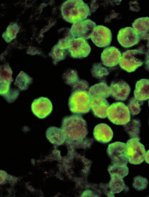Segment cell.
<instances>
[{"label": "cell", "mask_w": 149, "mask_h": 197, "mask_svg": "<svg viewBox=\"0 0 149 197\" xmlns=\"http://www.w3.org/2000/svg\"><path fill=\"white\" fill-rule=\"evenodd\" d=\"M88 91L91 99L96 97L106 98L110 96L109 87L104 80L91 86Z\"/></svg>", "instance_id": "cell-18"}, {"label": "cell", "mask_w": 149, "mask_h": 197, "mask_svg": "<svg viewBox=\"0 0 149 197\" xmlns=\"http://www.w3.org/2000/svg\"><path fill=\"white\" fill-rule=\"evenodd\" d=\"M71 87L72 91L78 90L88 91L89 89V83L87 81L84 80L79 79Z\"/></svg>", "instance_id": "cell-31"}, {"label": "cell", "mask_w": 149, "mask_h": 197, "mask_svg": "<svg viewBox=\"0 0 149 197\" xmlns=\"http://www.w3.org/2000/svg\"><path fill=\"white\" fill-rule=\"evenodd\" d=\"M88 91L82 90L72 91L68 101L69 108L72 113L81 115L90 111L91 98Z\"/></svg>", "instance_id": "cell-3"}, {"label": "cell", "mask_w": 149, "mask_h": 197, "mask_svg": "<svg viewBox=\"0 0 149 197\" xmlns=\"http://www.w3.org/2000/svg\"><path fill=\"white\" fill-rule=\"evenodd\" d=\"M145 160L146 163L149 164V150L146 152L145 157Z\"/></svg>", "instance_id": "cell-33"}, {"label": "cell", "mask_w": 149, "mask_h": 197, "mask_svg": "<svg viewBox=\"0 0 149 197\" xmlns=\"http://www.w3.org/2000/svg\"><path fill=\"white\" fill-rule=\"evenodd\" d=\"M110 96L115 100L125 101L131 91L130 87L125 81L120 80L112 81L109 87Z\"/></svg>", "instance_id": "cell-13"}, {"label": "cell", "mask_w": 149, "mask_h": 197, "mask_svg": "<svg viewBox=\"0 0 149 197\" xmlns=\"http://www.w3.org/2000/svg\"><path fill=\"white\" fill-rule=\"evenodd\" d=\"M107 153L112 160V163L127 165V146L125 143L116 142L109 144Z\"/></svg>", "instance_id": "cell-8"}, {"label": "cell", "mask_w": 149, "mask_h": 197, "mask_svg": "<svg viewBox=\"0 0 149 197\" xmlns=\"http://www.w3.org/2000/svg\"><path fill=\"white\" fill-rule=\"evenodd\" d=\"M19 30V27L17 24L12 23L8 26L2 37L6 42H10L16 38Z\"/></svg>", "instance_id": "cell-25"}, {"label": "cell", "mask_w": 149, "mask_h": 197, "mask_svg": "<svg viewBox=\"0 0 149 197\" xmlns=\"http://www.w3.org/2000/svg\"><path fill=\"white\" fill-rule=\"evenodd\" d=\"M53 106L51 101L48 98L41 97L33 101L31 110L33 114L38 118L43 119L51 113Z\"/></svg>", "instance_id": "cell-12"}, {"label": "cell", "mask_w": 149, "mask_h": 197, "mask_svg": "<svg viewBox=\"0 0 149 197\" xmlns=\"http://www.w3.org/2000/svg\"><path fill=\"white\" fill-rule=\"evenodd\" d=\"M132 25L139 35L140 40L146 41L149 44V17L137 18L132 23Z\"/></svg>", "instance_id": "cell-17"}, {"label": "cell", "mask_w": 149, "mask_h": 197, "mask_svg": "<svg viewBox=\"0 0 149 197\" xmlns=\"http://www.w3.org/2000/svg\"><path fill=\"white\" fill-rule=\"evenodd\" d=\"M141 123L137 119H133L124 125V130L130 138H139Z\"/></svg>", "instance_id": "cell-22"}, {"label": "cell", "mask_w": 149, "mask_h": 197, "mask_svg": "<svg viewBox=\"0 0 149 197\" xmlns=\"http://www.w3.org/2000/svg\"><path fill=\"white\" fill-rule=\"evenodd\" d=\"M63 77L65 83L71 86L79 79L77 71L73 69H69L67 70L64 73Z\"/></svg>", "instance_id": "cell-26"}, {"label": "cell", "mask_w": 149, "mask_h": 197, "mask_svg": "<svg viewBox=\"0 0 149 197\" xmlns=\"http://www.w3.org/2000/svg\"><path fill=\"white\" fill-rule=\"evenodd\" d=\"M21 79L17 77L16 79L21 80V82H15L16 84L17 83V85L21 89H27L29 85L31 83V80L30 78L27 74L25 73L24 77H21Z\"/></svg>", "instance_id": "cell-30"}, {"label": "cell", "mask_w": 149, "mask_h": 197, "mask_svg": "<svg viewBox=\"0 0 149 197\" xmlns=\"http://www.w3.org/2000/svg\"><path fill=\"white\" fill-rule=\"evenodd\" d=\"M91 72L93 77L98 79H103L109 73L107 69L100 63H93L91 69Z\"/></svg>", "instance_id": "cell-23"}, {"label": "cell", "mask_w": 149, "mask_h": 197, "mask_svg": "<svg viewBox=\"0 0 149 197\" xmlns=\"http://www.w3.org/2000/svg\"><path fill=\"white\" fill-rule=\"evenodd\" d=\"M107 117L111 122L118 125L124 126L131 120L127 106L121 102H114L109 105L107 110Z\"/></svg>", "instance_id": "cell-5"}, {"label": "cell", "mask_w": 149, "mask_h": 197, "mask_svg": "<svg viewBox=\"0 0 149 197\" xmlns=\"http://www.w3.org/2000/svg\"><path fill=\"white\" fill-rule=\"evenodd\" d=\"M53 58L56 62H59L65 59L68 52V50L61 48L56 45L52 51Z\"/></svg>", "instance_id": "cell-29"}, {"label": "cell", "mask_w": 149, "mask_h": 197, "mask_svg": "<svg viewBox=\"0 0 149 197\" xmlns=\"http://www.w3.org/2000/svg\"><path fill=\"white\" fill-rule=\"evenodd\" d=\"M47 139L52 144L60 145L66 140L65 135L61 128L55 127L48 128L46 132Z\"/></svg>", "instance_id": "cell-20"}, {"label": "cell", "mask_w": 149, "mask_h": 197, "mask_svg": "<svg viewBox=\"0 0 149 197\" xmlns=\"http://www.w3.org/2000/svg\"><path fill=\"white\" fill-rule=\"evenodd\" d=\"M91 48L87 40L82 38H73L69 42L68 53L73 58L82 59L87 57Z\"/></svg>", "instance_id": "cell-7"}, {"label": "cell", "mask_w": 149, "mask_h": 197, "mask_svg": "<svg viewBox=\"0 0 149 197\" xmlns=\"http://www.w3.org/2000/svg\"><path fill=\"white\" fill-rule=\"evenodd\" d=\"M93 135L95 139L102 143H107L112 140L113 136V131L107 124L100 123L96 125L94 128Z\"/></svg>", "instance_id": "cell-15"}, {"label": "cell", "mask_w": 149, "mask_h": 197, "mask_svg": "<svg viewBox=\"0 0 149 197\" xmlns=\"http://www.w3.org/2000/svg\"><path fill=\"white\" fill-rule=\"evenodd\" d=\"M144 63L146 69L149 71V48L145 53Z\"/></svg>", "instance_id": "cell-32"}, {"label": "cell", "mask_w": 149, "mask_h": 197, "mask_svg": "<svg viewBox=\"0 0 149 197\" xmlns=\"http://www.w3.org/2000/svg\"><path fill=\"white\" fill-rule=\"evenodd\" d=\"M148 184V179L138 175L133 178L132 186L136 191H140L145 190Z\"/></svg>", "instance_id": "cell-28"}, {"label": "cell", "mask_w": 149, "mask_h": 197, "mask_svg": "<svg viewBox=\"0 0 149 197\" xmlns=\"http://www.w3.org/2000/svg\"><path fill=\"white\" fill-rule=\"evenodd\" d=\"M96 26L95 22L88 19L73 24L70 31L74 38H82L87 40L91 38Z\"/></svg>", "instance_id": "cell-9"}, {"label": "cell", "mask_w": 149, "mask_h": 197, "mask_svg": "<svg viewBox=\"0 0 149 197\" xmlns=\"http://www.w3.org/2000/svg\"><path fill=\"white\" fill-rule=\"evenodd\" d=\"M121 56L118 49L114 46H110L103 49L101 54V60L104 66L113 67L119 63Z\"/></svg>", "instance_id": "cell-14"}, {"label": "cell", "mask_w": 149, "mask_h": 197, "mask_svg": "<svg viewBox=\"0 0 149 197\" xmlns=\"http://www.w3.org/2000/svg\"><path fill=\"white\" fill-rule=\"evenodd\" d=\"M110 175L116 174L124 178L129 173V168L126 164H119L114 163L108 168Z\"/></svg>", "instance_id": "cell-24"}, {"label": "cell", "mask_w": 149, "mask_h": 197, "mask_svg": "<svg viewBox=\"0 0 149 197\" xmlns=\"http://www.w3.org/2000/svg\"><path fill=\"white\" fill-rule=\"evenodd\" d=\"M117 40L120 45L125 48L136 45L140 41L139 35L131 27H127L120 29L118 33Z\"/></svg>", "instance_id": "cell-11"}, {"label": "cell", "mask_w": 149, "mask_h": 197, "mask_svg": "<svg viewBox=\"0 0 149 197\" xmlns=\"http://www.w3.org/2000/svg\"><path fill=\"white\" fill-rule=\"evenodd\" d=\"M109 103L106 98L96 97L91 99V109L94 116L104 119L107 117V110Z\"/></svg>", "instance_id": "cell-16"}, {"label": "cell", "mask_w": 149, "mask_h": 197, "mask_svg": "<svg viewBox=\"0 0 149 197\" xmlns=\"http://www.w3.org/2000/svg\"><path fill=\"white\" fill-rule=\"evenodd\" d=\"M134 97L144 101L149 99V80L141 79L136 83L134 92Z\"/></svg>", "instance_id": "cell-19"}, {"label": "cell", "mask_w": 149, "mask_h": 197, "mask_svg": "<svg viewBox=\"0 0 149 197\" xmlns=\"http://www.w3.org/2000/svg\"><path fill=\"white\" fill-rule=\"evenodd\" d=\"M111 179L110 186L114 193H118L123 191L127 192L129 190V187L125 184L123 178L116 174L111 175Z\"/></svg>", "instance_id": "cell-21"}, {"label": "cell", "mask_w": 149, "mask_h": 197, "mask_svg": "<svg viewBox=\"0 0 149 197\" xmlns=\"http://www.w3.org/2000/svg\"><path fill=\"white\" fill-rule=\"evenodd\" d=\"M91 38L96 46L104 48L111 44L112 34L111 30L107 27L102 25H98L94 28Z\"/></svg>", "instance_id": "cell-10"}, {"label": "cell", "mask_w": 149, "mask_h": 197, "mask_svg": "<svg viewBox=\"0 0 149 197\" xmlns=\"http://www.w3.org/2000/svg\"><path fill=\"white\" fill-rule=\"evenodd\" d=\"M61 129L65 134L67 142L82 140L88 133L86 121L80 115L74 114L64 117Z\"/></svg>", "instance_id": "cell-1"}, {"label": "cell", "mask_w": 149, "mask_h": 197, "mask_svg": "<svg viewBox=\"0 0 149 197\" xmlns=\"http://www.w3.org/2000/svg\"><path fill=\"white\" fill-rule=\"evenodd\" d=\"M143 103V101H139L134 97L130 98L127 105L130 114L134 116L140 113L141 110V106Z\"/></svg>", "instance_id": "cell-27"}, {"label": "cell", "mask_w": 149, "mask_h": 197, "mask_svg": "<svg viewBox=\"0 0 149 197\" xmlns=\"http://www.w3.org/2000/svg\"><path fill=\"white\" fill-rule=\"evenodd\" d=\"M148 106H149V100H148Z\"/></svg>", "instance_id": "cell-34"}, {"label": "cell", "mask_w": 149, "mask_h": 197, "mask_svg": "<svg viewBox=\"0 0 149 197\" xmlns=\"http://www.w3.org/2000/svg\"><path fill=\"white\" fill-rule=\"evenodd\" d=\"M61 10L63 19L73 24L84 20L91 15L88 5L82 0L66 1L62 4Z\"/></svg>", "instance_id": "cell-2"}, {"label": "cell", "mask_w": 149, "mask_h": 197, "mask_svg": "<svg viewBox=\"0 0 149 197\" xmlns=\"http://www.w3.org/2000/svg\"><path fill=\"white\" fill-rule=\"evenodd\" d=\"M144 51L139 48L125 51L119 62L120 68L128 73L134 72L144 63Z\"/></svg>", "instance_id": "cell-4"}, {"label": "cell", "mask_w": 149, "mask_h": 197, "mask_svg": "<svg viewBox=\"0 0 149 197\" xmlns=\"http://www.w3.org/2000/svg\"><path fill=\"white\" fill-rule=\"evenodd\" d=\"M140 138H130L127 142L128 162L134 165L139 164L145 160L146 153L144 145L140 142Z\"/></svg>", "instance_id": "cell-6"}]
</instances>
